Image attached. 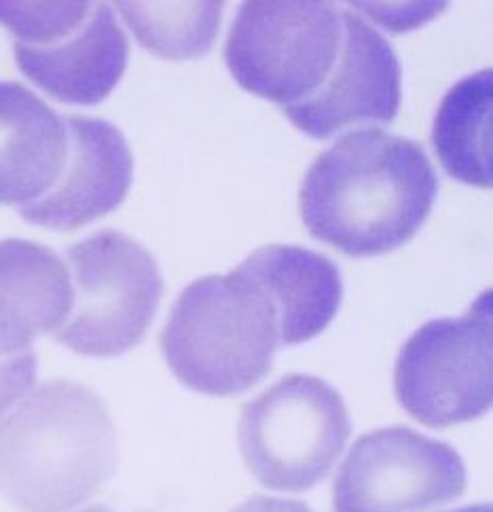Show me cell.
<instances>
[{"mask_svg":"<svg viewBox=\"0 0 493 512\" xmlns=\"http://www.w3.org/2000/svg\"><path fill=\"white\" fill-rule=\"evenodd\" d=\"M436 195L438 178L422 146L371 127L318 155L303 178L299 212L316 240L369 259L411 242Z\"/></svg>","mask_w":493,"mask_h":512,"instance_id":"cell-1","label":"cell"},{"mask_svg":"<svg viewBox=\"0 0 493 512\" xmlns=\"http://www.w3.org/2000/svg\"><path fill=\"white\" fill-rule=\"evenodd\" d=\"M111 413L81 383L53 379L0 419V491L24 512H70L113 477Z\"/></svg>","mask_w":493,"mask_h":512,"instance_id":"cell-2","label":"cell"},{"mask_svg":"<svg viewBox=\"0 0 493 512\" xmlns=\"http://www.w3.org/2000/svg\"><path fill=\"white\" fill-rule=\"evenodd\" d=\"M278 345L271 303L235 269L182 290L161 333L174 377L208 396H235L257 386L269 375Z\"/></svg>","mask_w":493,"mask_h":512,"instance_id":"cell-3","label":"cell"},{"mask_svg":"<svg viewBox=\"0 0 493 512\" xmlns=\"http://www.w3.org/2000/svg\"><path fill=\"white\" fill-rule=\"evenodd\" d=\"M352 434L341 394L320 377L286 375L246 402L237 441L263 487L301 493L322 483Z\"/></svg>","mask_w":493,"mask_h":512,"instance_id":"cell-4","label":"cell"},{"mask_svg":"<svg viewBox=\"0 0 493 512\" xmlns=\"http://www.w3.org/2000/svg\"><path fill=\"white\" fill-rule=\"evenodd\" d=\"M341 41L343 11L333 3L254 0L235 15L225 62L242 89L288 111L326 85Z\"/></svg>","mask_w":493,"mask_h":512,"instance_id":"cell-5","label":"cell"},{"mask_svg":"<svg viewBox=\"0 0 493 512\" xmlns=\"http://www.w3.org/2000/svg\"><path fill=\"white\" fill-rule=\"evenodd\" d=\"M72 307L56 339L81 356L115 358L142 343L166 284L134 237L104 229L68 248Z\"/></svg>","mask_w":493,"mask_h":512,"instance_id":"cell-6","label":"cell"},{"mask_svg":"<svg viewBox=\"0 0 493 512\" xmlns=\"http://www.w3.org/2000/svg\"><path fill=\"white\" fill-rule=\"evenodd\" d=\"M394 392L400 407L428 428L474 422L491 409V290L464 316L430 320L407 339L396 360Z\"/></svg>","mask_w":493,"mask_h":512,"instance_id":"cell-7","label":"cell"},{"mask_svg":"<svg viewBox=\"0 0 493 512\" xmlns=\"http://www.w3.org/2000/svg\"><path fill=\"white\" fill-rule=\"evenodd\" d=\"M466 489L460 453L405 426L360 436L341 464L335 512H428Z\"/></svg>","mask_w":493,"mask_h":512,"instance_id":"cell-8","label":"cell"},{"mask_svg":"<svg viewBox=\"0 0 493 512\" xmlns=\"http://www.w3.org/2000/svg\"><path fill=\"white\" fill-rule=\"evenodd\" d=\"M62 119L68 132L64 168L56 185L20 214L43 229L77 231L123 204L132 189L134 157L113 123L83 115Z\"/></svg>","mask_w":493,"mask_h":512,"instance_id":"cell-9","label":"cell"},{"mask_svg":"<svg viewBox=\"0 0 493 512\" xmlns=\"http://www.w3.org/2000/svg\"><path fill=\"white\" fill-rule=\"evenodd\" d=\"M400 106V64L392 45L352 11H343V41L333 75L318 94L284 115L316 140L356 123H392Z\"/></svg>","mask_w":493,"mask_h":512,"instance_id":"cell-10","label":"cell"},{"mask_svg":"<svg viewBox=\"0 0 493 512\" xmlns=\"http://www.w3.org/2000/svg\"><path fill=\"white\" fill-rule=\"evenodd\" d=\"M15 62L36 87L64 104L96 106L113 94L130 43L113 9L91 3L83 22L43 45L13 43Z\"/></svg>","mask_w":493,"mask_h":512,"instance_id":"cell-11","label":"cell"},{"mask_svg":"<svg viewBox=\"0 0 493 512\" xmlns=\"http://www.w3.org/2000/svg\"><path fill=\"white\" fill-rule=\"evenodd\" d=\"M257 286L278 318L280 345H301L324 333L339 312L337 265L301 246H263L235 267Z\"/></svg>","mask_w":493,"mask_h":512,"instance_id":"cell-12","label":"cell"},{"mask_svg":"<svg viewBox=\"0 0 493 512\" xmlns=\"http://www.w3.org/2000/svg\"><path fill=\"white\" fill-rule=\"evenodd\" d=\"M68 132L62 115L15 81H0V206L41 199L64 168Z\"/></svg>","mask_w":493,"mask_h":512,"instance_id":"cell-13","label":"cell"},{"mask_svg":"<svg viewBox=\"0 0 493 512\" xmlns=\"http://www.w3.org/2000/svg\"><path fill=\"white\" fill-rule=\"evenodd\" d=\"M72 307L70 271L47 246L0 242V356L28 352L36 337L56 333Z\"/></svg>","mask_w":493,"mask_h":512,"instance_id":"cell-14","label":"cell"},{"mask_svg":"<svg viewBox=\"0 0 493 512\" xmlns=\"http://www.w3.org/2000/svg\"><path fill=\"white\" fill-rule=\"evenodd\" d=\"M493 72L481 70L455 83L438 106L432 144L445 172L479 189H491Z\"/></svg>","mask_w":493,"mask_h":512,"instance_id":"cell-15","label":"cell"},{"mask_svg":"<svg viewBox=\"0 0 493 512\" xmlns=\"http://www.w3.org/2000/svg\"><path fill=\"white\" fill-rule=\"evenodd\" d=\"M138 43L163 60L206 56L221 28L223 3H115Z\"/></svg>","mask_w":493,"mask_h":512,"instance_id":"cell-16","label":"cell"},{"mask_svg":"<svg viewBox=\"0 0 493 512\" xmlns=\"http://www.w3.org/2000/svg\"><path fill=\"white\" fill-rule=\"evenodd\" d=\"M91 3H0V24L15 43L43 45L83 22Z\"/></svg>","mask_w":493,"mask_h":512,"instance_id":"cell-17","label":"cell"},{"mask_svg":"<svg viewBox=\"0 0 493 512\" xmlns=\"http://www.w3.org/2000/svg\"><path fill=\"white\" fill-rule=\"evenodd\" d=\"M34 379L36 354L32 350L15 356H0V417L30 392Z\"/></svg>","mask_w":493,"mask_h":512,"instance_id":"cell-18","label":"cell"},{"mask_svg":"<svg viewBox=\"0 0 493 512\" xmlns=\"http://www.w3.org/2000/svg\"><path fill=\"white\" fill-rule=\"evenodd\" d=\"M233 512H314V510L303 502H297V500L254 496L248 502L237 506Z\"/></svg>","mask_w":493,"mask_h":512,"instance_id":"cell-19","label":"cell"},{"mask_svg":"<svg viewBox=\"0 0 493 512\" xmlns=\"http://www.w3.org/2000/svg\"><path fill=\"white\" fill-rule=\"evenodd\" d=\"M451 512H493L491 504H474V506H464L458 510H451Z\"/></svg>","mask_w":493,"mask_h":512,"instance_id":"cell-20","label":"cell"},{"mask_svg":"<svg viewBox=\"0 0 493 512\" xmlns=\"http://www.w3.org/2000/svg\"><path fill=\"white\" fill-rule=\"evenodd\" d=\"M83 512H119V510H115V508H111V506H106V504H96V506H91V508H87V510H83Z\"/></svg>","mask_w":493,"mask_h":512,"instance_id":"cell-21","label":"cell"}]
</instances>
